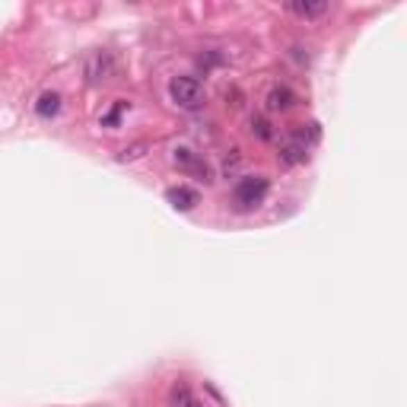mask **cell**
I'll return each instance as SVG.
<instances>
[{"label":"cell","mask_w":407,"mask_h":407,"mask_svg":"<svg viewBox=\"0 0 407 407\" xmlns=\"http://www.w3.org/2000/svg\"><path fill=\"white\" fill-rule=\"evenodd\" d=\"M318 137H322V131H318L315 121H312V124H302L293 134H287L280 140V150H277L280 163H283V166H302V163L309 159L312 144H318Z\"/></svg>","instance_id":"obj_1"},{"label":"cell","mask_w":407,"mask_h":407,"mask_svg":"<svg viewBox=\"0 0 407 407\" xmlns=\"http://www.w3.org/2000/svg\"><path fill=\"white\" fill-rule=\"evenodd\" d=\"M166 201L172 204L175 210H194L201 204V194L194 188H188V185H172V188H166Z\"/></svg>","instance_id":"obj_5"},{"label":"cell","mask_w":407,"mask_h":407,"mask_svg":"<svg viewBox=\"0 0 407 407\" xmlns=\"http://www.w3.org/2000/svg\"><path fill=\"white\" fill-rule=\"evenodd\" d=\"M169 99L185 112H197L207 102V92H204V83L197 76H172L169 80Z\"/></svg>","instance_id":"obj_3"},{"label":"cell","mask_w":407,"mask_h":407,"mask_svg":"<svg viewBox=\"0 0 407 407\" xmlns=\"http://www.w3.org/2000/svg\"><path fill=\"white\" fill-rule=\"evenodd\" d=\"M86 83H92V86H99V83H106L108 76L115 74V58H112V51H92L90 54V60H86Z\"/></svg>","instance_id":"obj_4"},{"label":"cell","mask_w":407,"mask_h":407,"mask_svg":"<svg viewBox=\"0 0 407 407\" xmlns=\"http://www.w3.org/2000/svg\"><path fill=\"white\" fill-rule=\"evenodd\" d=\"M267 191H271V181L264 178V175H242V178L235 181V188H233V207L239 213L255 210V207L264 204Z\"/></svg>","instance_id":"obj_2"},{"label":"cell","mask_w":407,"mask_h":407,"mask_svg":"<svg viewBox=\"0 0 407 407\" xmlns=\"http://www.w3.org/2000/svg\"><path fill=\"white\" fill-rule=\"evenodd\" d=\"M251 134H255L258 140H274L271 121H267V118H261V115H255V118H251Z\"/></svg>","instance_id":"obj_10"},{"label":"cell","mask_w":407,"mask_h":407,"mask_svg":"<svg viewBox=\"0 0 407 407\" xmlns=\"http://www.w3.org/2000/svg\"><path fill=\"white\" fill-rule=\"evenodd\" d=\"M293 102H296V92L290 86H274L267 92V108L271 112H287V108H293Z\"/></svg>","instance_id":"obj_7"},{"label":"cell","mask_w":407,"mask_h":407,"mask_svg":"<svg viewBox=\"0 0 407 407\" xmlns=\"http://www.w3.org/2000/svg\"><path fill=\"white\" fill-rule=\"evenodd\" d=\"M58 112H60V92L45 90L42 96L35 99V115L38 118H54Z\"/></svg>","instance_id":"obj_8"},{"label":"cell","mask_w":407,"mask_h":407,"mask_svg":"<svg viewBox=\"0 0 407 407\" xmlns=\"http://www.w3.org/2000/svg\"><path fill=\"white\" fill-rule=\"evenodd\" d=\"M172 159H175V166H181L185 172H197V175H204V181H210L207 163H201V156H197L194 150H188V147H175V150H172Z\"/></svg>","instance_id":"obj_6"},{"label":"cell","mask_w":407,"mask_h":407,"mask_svg":"<svg viewBox=\"0 0 407 407\" xmlns=\"http://www.w3.org/2000/svg\"><path fill=\"white\" fill-rule=\"evenodd\" d=\"M124 108H128V102H118V106H115L112 112H108L106 118H102V124H106V128H112V124H118V118H121V112H124Z\"/></svg>","instance_id":"obj_12"},{"label":"cell","mask_w":407,"mask_h":407,"mask_svg":"<svg viewBox=\"0 0 407 407\" xmlns=\"http://www.w3.org/2000/svg\"><path fill=\"white\" fill-rule=\"evenodd\" d=\"M290 13L299 16V19H318V16L331 13V3H290Z\"/></svg>","instance_id":"obj_9"},{"label":"cell","mask_w":407,"mask_h":407,"mask_svg":"<svg viewBox=\"0 0 407 407\" xmlns=\"http://www.w3.org/2000/svg\"><path fill=\"white\" fill-rule=\"evenodd\" d=\"M172 407H201V404H197L194 394H191L185 385H178V388H175V394H172Z\"/></svg>","instance_id":"obj_11"}]
</instances>
